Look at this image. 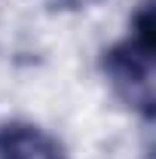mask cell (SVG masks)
Returning a JSON list of instances; mask_svg holds the SVG:
<instances>
[{
  "mask_svg": "<svg viewBox=\"0 0 156 159\" xmlns=\"http://www.w3.org/2000/svg\"><path fill=\"white\" fill-rule=\"evenodd\" d=\"M0 159H61V147L40 125L6 122L0 125Z\"/></svg>",
  "mask_w": 156,
  "mask_h": 159,
  "instance_id": "7a4b0ae2",
  "label": "cell"
},
{
  "mask_svg": "<svg viewBox=\"0 0 156 159\" xmlns=\"http://www.w3.org/2000/svg\"><path fill=\"white\" fill-rule=\"evenodd\" d=\"M104 74L113 92L144 116L153 113V6L144 3L129 37L104 52Z\"/></svg>",
  "mask_w": 156,
  "mask_h": 159,
  "instance_id": "6da1fadb",
  "label": "cell"
}]
</instances>
